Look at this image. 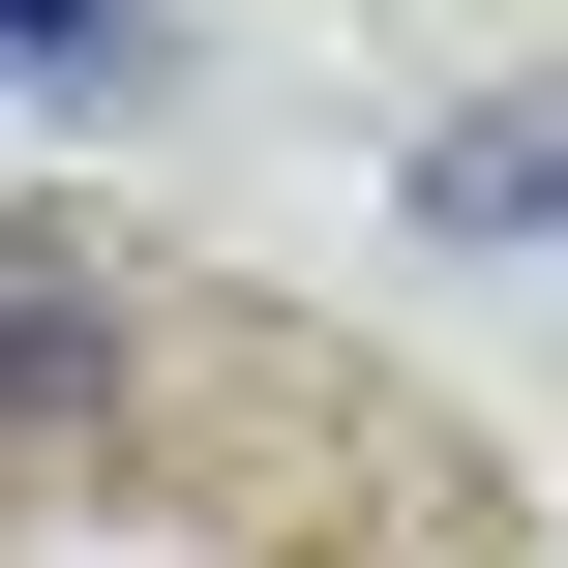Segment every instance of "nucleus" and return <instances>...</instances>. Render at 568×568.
<instances>
[{
    "instance_id": "f257e3e1",
    "label": "nucleus",
    "mask_w": 568,
    "mask_h": 568,
    "mask_svg": "<svg viewBox=\"0 0 568 568\" xmlns=\"http://www.w3.org/2000/svg\"><path fill=\"white\" fill-rule=\"evenodd\" d=\"M90 419H120V300L60 240H0V449H90Z\"/></svg>"
},
{
    "instance_id": "f03ea898",
    "label": "nucleus",
    "mask_w": 568,
    "mask_h": 568,
    "mask_svg": "<svg viewBox=\"0 0 568 568\" xmlns=\"http://www.w3.org/2000/svg\"><path fill=\"white\" fill-rule=\"evenodd\" d=\"M419 210H449V240H539L568 210V90H479V120L419 150Z\"/></svg>"
},
{
    "instance_id": "7ed1b4c3",
    "label": "nucleus",
    "mask_w": 568,
    "mask_h": 568,
    "mask_svg": "<svg viewBox=\"0 0 568 568\" xmlns=\"http://www.w3.org/2000/svg\"><path fill=\"white\" fill-rule=\"evenodd\" d=\"M150 60H180L150 0H0V90H150Z\"/></svg>"
}]
</instances>
